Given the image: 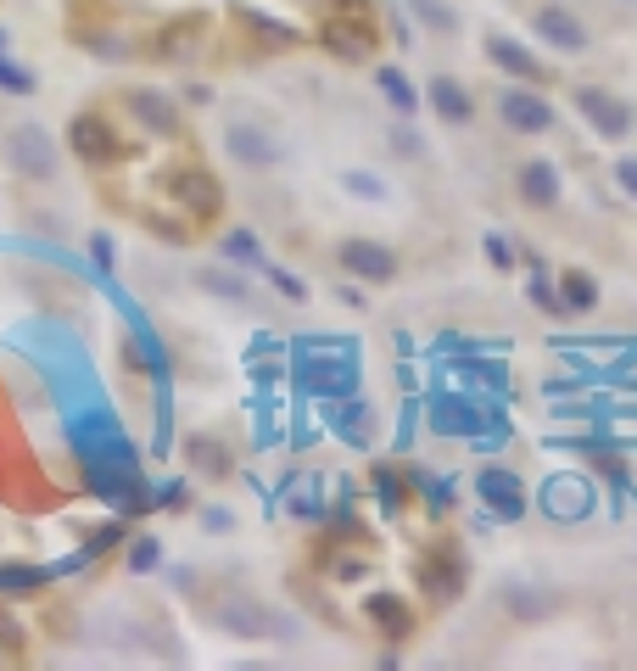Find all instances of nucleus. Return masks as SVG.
<instances>
[{
    "label": "nucleus",
    "mask_w": 637,
    "mask_h": 671,
    "mask_svg": "<svg viewBox=\"0 0 637 671\" xmlns=\"http://www.w3.org/2000/svg\"><path fill=\"white\" fill-rule=\"evenodd\" d=\"M162 191H168V202H173L179 213H191L197 224L224 213V185H219L213 168H202V162H179V168H168V174H162Z\"/></svg>",
    "instance_id": "nucleus-1"
},
{
    "label": "nucleus",
    "mask_w": 637,
    "mask_h": 671,
    "mask_svg": "<svg viewBox=\"0 0 637 671\" xmlns=\"http://www.w3.org/2000/svg\"><path fill=\"white\" fill-rule=\"evenodd\" d=\"M297 381L308 386V392H319V397H352V386H358V364H352V348H308L302 359H297Z\"/></svg>",
    "instance_id": "nucleus-2"
},
{
    "label": "nucleus",
    "mask_w": 637,
    "mask_h": 671,
    "mask_svg": "<svg viewBox=\"0 0 637 671\" xmlns=\"http://www.w3.org/2000/svg\"><path fill=\"white\" fill-rule=\"evenodd\" d=\"M202 51H208V18H202V12L168 18V23L157 29V40H151V56L168 62V67H191Z\"/></svg>",
    "instance_id": "nucleus-3"
},
{
    "label": "nucleus",
    "mask_w": 637,
    "mask_h": 671,
    "mask_svg": "<svg viewBox=\"0 0 637 671\" xmlns=\"http://www.w3.org/2000/svg\"><path fill=\"white\" fill-rule=\"evenodd\" d=\"M319 40H325L330 56H341V62H363V56L375 51V23L363 18V7H347V12H330V18L319 23Z\"/></svg>",
    "instance_id": "nucleus-4"
},
{
    "label": "nucleus",
    "mask_w": 637,
    "mask_h": 671,
    "mask_svg": "<svg viewBox=\"0 0 637 671\" xmlns=\"http://www.w3.org/2000/svg\"><path fill=\"white\" fill-rule=\"evenodd\" d=\"M67 151H73L78 162H89V168H107L113 157H124V140H118V129H113L102 113H78V118L67 124Z\"/></svg>",
    "instance_id": "nucleus-5"
},
{
    "label": "nucleus",
    "mask_w": 637,
    "mask_h": 671,
    "mask_svg": "<svg viewBox=\"0 0 637 671\" xmlns=\"http://www.w3.org/2000/svg\"><path fill=\"white\" fill-rule=\"evenodd\" d=\"M7 157H12V168L23 180H51L56 174V140L40 129V124H18L12 135H7Z\"/></svg>",
    "instance_id": "nucleus-6"
},
{
    "label": "nucleus",
    "mask_w": 637,
    "mask_h": 671,
    "mask_svg": "<svg viewBox=\"0 0 637 671\" xmlns=\"http://www.w3.org/2000/svg\"><path fill=\"white\" fill-rule=\"evenodd\" d=\"M420 587L436 599V605H453L465 594V554L453 548V543H442L436 554H425L420 560Z\"/></svg>",
    "instance_id": "nucleus-7"
},
{
    "label": "nucleus",
    "mask_w": 637,
    "mask_h": 671,
    "mask_svg": "<svg viewBox=\"0 0 637 671\" xmlns=\"http://www.w3.org/2000/svg\"><path fill=\"white\" fill-rule=\"evenodd\" d=\"M341 269L358 275V280H370V286H386V280L397 275V252L381 246V241L352 235V241H341Z\"/></svg>",
    "instance_id": "nucleus-8"
},
{
    "label": "nucleus",
    "mask_w": 637,
    "mask_h": 671,
    "mask_svg": "<svg viewBox=\"0 0 637 671\" xmlns=\"http://www.w3.org/2000/svg\"><path fill=\"white\" fill-rule=\"evenodd\" d=\"M476 492H481V503H487L498 521H520L525 515V481L514 470H503V465H487L476 476Z\"/></svg>",
    "instance_id": "nucleus-9"
},
{
    "label": "nucleus",
    "mask_w": 637,
    "mask_h": 671,
    "mask_svg": "<svg viewBox=\"0 0 637 671\" xmlns=\"http://www.w3.org/2000/svg\"><path fill=\"white\" fill-rule=\"evenodd\" d=\"M224 151L241 162V168H280V140L268 135V129H257V124H230L224 129Z\"/></svg>",
    "instance_id": "nucleus-10"
},
{
    "label": "nucleus",
    "mask_w": 637,
    "mask_h": 671,
    "mask_svg": "<svg viewBox=\"0 0 637 671\" xmlns=\"http://www.w3.org/2000/svg\"><path fill=\"white\" fill-rule=\"evenodd\" d=\"M514 185H520V202L537 207V213L560 207V168H554L549 157H525L520 174H514Z\"/></svg>",
    "instance_id": "nucleus-11"
},
{
    "label": "nucleus",
    "mask_w": 637,
    "mask_h": 671,
    "mask_svg": "<svg viewBox=\"0 0 637 671\" xmlns=\"http://www.w3.org/2000/svg\"><path fill=\"white\" fill-rule=\"evenodd\" d=\"M124 107L135 113V124L146 129V135H179V107L162 96V90H146V84H135V90H124Z\"/></svg>",
    "instance_id": "nucleus-12"
},
{
    "label": "nucleus",
    "mask_w": 637,
    "mask_h": 671,
    "mask_svg": "<svg viewBox=\"0 0 637 671\" xmlns=\"http://www.w3.org/2000/svg\"><path fill=\"white\" fill-rule=\"evenodd\" d=\"M576 113L598 129V135H609V140H620L626 129H631V118H626V107L609 96V90H598V84H582L576 90Z\"/></svg>",
    "instance_id": "nucleus-13"
},
{
    "label": "nucleus",
    "mask_w": 637,
    "mask_h": 671,
    "mask_svg": "<svg viewBox=\"0 0 637 671\" xmlns=\"http://www.w3.org/2000/svg\"><path fill=\"white\" fill-rule=\"evenodd\" d=\"M498 113H503V124H509V129H520V135H542V129H554V107L542 102V96H531V90H509V96L498 102Z\"/></svg>",
    "instance_id": "nucleus-14"
},
{
    "label": "nucleus",
    "mask_w": 637,
    "mask_h": 671,
    "mask_svg": "<svg viewBox=\"0 0 637 671\" xmlns=\"http://www.w3.org/2000/svg\"><path fill=\"white\" fill-rule=\"evenodd\" d=\"M531 29L549 40V45H560V51H582L587 45V29H582V18L576 12H565V7H542L537 18H531Z\"/></svg>",
    "instance_id": "nucleus-15"
},
{
    "label": "nucleus",
    "mask_w": 637,
    "mask_h": 671,
    "mask_svg": "<svg viewBox=\"0 0 637 671\" xmlns=\"http://www.w3.org/2000/svg\"><path fill=\"white\" fill-rule=\"evenodd\" d=\"M431 426H436V432H447V437H470V432L492 426V419H487L476 403H459V397H436V403H431Z\"/></svg>",
    "instance_id": "nucleus-16"
},
{
    "label": "nucleus",
    "mask_w": 637,
    "mask_h": 671,
    "mask_svg": "<svg viewBox=\"0 0 637 671\" xmlns=\"http://www.w3.org/2000/svg\"><path fill=\"white\" fill-rule=\"evenodd\" d=\"M542 510H549L554 521H582L593 510V498H587V487L576 476H554L549 492H542Z\"/></svg>",
    "instance_id": "nucleus-17"
},
{
    "label": "nucleus",
    "mask_w": 637,
    "mask_h": 671,
    "mask_svg": "<svg viewBox=\"0 0 637 671\" xmlns=\"http://www.w3.org/2000/svg\"><path fill=\"white\" fill-rule=\"evenodd\" d=\"M487 56L509 73V78H525V84H537V78H549V67H542L525 45H514L509 34H487Z\"/></svg>",
    "instance_id": "nucleus-18"
},
{
    "label": "nucleus",
    "mask_w": 637,
    "mask_h": 671,
    "mask_svg": "<svg viewBox=\"0 0 637 671\" xmlns=\"http://www.w3.org/2000/svg\"><path fill=\"white\" fill-rule=\"evenodd\" d=\"M235 23L257 40V45H268V51H291L302 34L291 29V23H280V18H268V12H252V7H235Z\"/></svg>",
    "instance_id": "nucleus-19"
},
{
    "label": "nucleus",
    "mask_w": 637,
    "mask_h": 671,
    "mask_svg": "<svg viewBox=\"0 0 637 671\" xmlns=\"http://www.w3.org/2000/svg\"><path fill=\"white\" fill-rule=\"evenodd\" d=\"M363 610H370V627H375L381 638H392V643L414 632V610H408V599H397V594H375Z\"/></svg>",
    "instance_id": "nucleus-20"
},
{
    "label": "nucleus",
    "mask_w": 637,
    "mask_h": 671,
    "mask_svg": "<svg viewBox=\"0 0 637 671\" xmlns=\"http://www.w3.org/2000/svg\"><path fill=\"white\" fill-rule=\"evenodd\" d=\"M431 107H436V118H447V124H470L476 118V102H470V90L459 78H431Z\"/></svg>",
    "instance_id": "nucleus-21"
},
{
    "label": "nucleus",
    "mask_w": 637,
    "mask_h": 671,
    "mask_svg": "<svg viewBox=\"0 0 637 671\" xmlns=\"http://www.w3.org/2000/svg\"><path fill=\"white\" fill-rule=\"evenodd\" d=\"M219 621H224L230 632H241V638H286V621L263 616V605H224Z\"/></svg>",
    "instance_id": "nucleus-22"
},
{
    "label": "nucleus",
    "mask_w": 637,
    "mask_h": 671,
    "mask_svg": "<svg viewBox=\"0 0 637 671\" xmlns=\"http://www.w3.org/2000/svg\"><path fill=\"white\" fill-rule=\"evenodd\" d=\"M370 426H375L370 403H363V397H341V408H336V432H341L352 448H363V443H370Z\"/></svg>",
    "instance_id": "nucleus-23"
},
{
    "label": "nucleus",
    "mask_w": 637,
    "mask_h": 671,
    "mask_svg": "<svg viewBox=\"0 0 637 671\" xmlns=\"http://www.w3.org/2000/svg\"><path fill=\"white\" fill-rule=\"evenodd\" d=\"M560 302H565V313H593L598 308V280L587 269H571L560 280Z\"/></svg>",
    "instance_id": "nucleus-24"
},
{
    "label": "nucleus",
    "mask_w": 637,
    "mask_h": 671,
    "mask_svg": "<svg viewBox=\"0 0 637 671\" xmlns=\"http://www.w3.org/2000/svg\"><path fill=\"white\" fill-rule=\"evenodd\" d=\"M375 84H381V96H386V102H392L403 118H414V113H420V96H414V84H408L397 67H381V73H375Z\"/></svg>",
    "instance_id": "nucleus-25"
},
{
    "label": "nucleus",
    "mask_w": 637,
    "mask_h": 671,
    "mask_svg": "<svg viewBox=\"0 0 637 671\" xmlns=\"http://www.w3.org/2000/svg\"><path fill=\"white\" fill-rule=\"evenodd\" d=\"M408 12H414L425 29H436V34H453V29H459V12H453L447 0H408Z\"/></svg>",
    "instance_id": "nucleus-26"
},
{
    "label": "nucleus",
    "mask_w": 637,
    "mask_h": 671,
    "mask_svg": "<svg viewBox=\"0 0 637 671\" xmlns=\"http://www.w3.org/2000/svg\"><path fill=\"white\" fill-rule=\"evenodd\" d=\"M197 280H202L213 297H224V302H246V297H252V291H246V280H241V275H230V269H202Z\"/></svg>",
    "instance_id": "nucleus-27"
},
{
    "label": "nucleus",
    "mask_w": 637,
    "mask_h": 671,
    "mask_svg": "<svg viewBox=\"0 0 637 671\" xmlns=\"http://www.w3.org/2000/svg\"><path fill=\"white\" fill-rule=\"evenodd\" d=\"M375 492H381V510H386V515H397V510H403V470L375 465Z\"/></svg>",
    "instance_id": "nucleus-28"
},
{
    "label": "nucleus",
    "mask_w": 637,
    "mask_h": 671,
    "mask_svg": "<svg viewBox=\"0 0 637 671\" xmlns=\"http://www.w3.org/2000/svg\"><path fill=\"white\" fill-rule=\"evenodd\" d=\"M224 258H230V264H263V246H257L252 230H230V235H224Z\"/></svg>",
    "instance_id": "nucleus-29"
},
{
    "label": "nucleus",
    "mask_w": 637,
    "mask_h": 671,
    "mask_svg": "<svg viewBox=\"0 0 637 671\" xmlns=\"http://www.w3.org/2000/svg\"><path fill=\"white\" fill-rule=\"evenodd\" d=\"M29 649V632H23V621L0 605V654H23Z\"/></svg>",
    "instance_id": "nucleus-30"
},
{
    "label": "nucleus",
    "mask_w": 637,
    "mask_h": 671,
    "mask_svg": "<svg viewBox=\"0 0 637 671\" xmlns=\"http://www.w3.org/2000/svg\"><path fill=\"white\" fill-rule=\"evenodd\" d=\"M0 90H12V96H34V73L23 62H7L0 56Z\"/></svg>",
    "instance_id": "nucleus-31"
},
{
    "label": "nucleus",
    "mask_w": 637,
    "mask_h": 671,
    "mask_svg": "<svg viewBox=\"0 0 637 671\" xmlns=\"http://www.w3.org/2000/svg\"><path fill=\"white\" fill-rule=\"evenodd\" d=\"M157 565H162V543H157V537H135V543H129V571L146 576V571H157Z\"/></svg>",
    "instance_id": "nucleus-32"
},
{
    "label": "nucleus",
    "mask_w": 637,
    "mask_h": 671,
    "mask_svg": "<svg viewBox=\"0 0 637 671\" xmlns=\"http://www.w3.org/2000/svg\"><path fill=\"white\" fill-rule=\"evenodd\" d=\"M40 582H45V571L18 565V571H0V594H29V587H40Z\"/></svg>",
    "instance_id": "nucleus-33"
},
{
    "label": "nucleus",
    "mask_w": 637,
    "mask_h": 671,
    "mask_svg": "<svg viewBox=\"0 0 637 671\" xmlns=\"http://www.w3.org/2000/svg\"><path fill=\"white\" fill-rule=\"evenodd\" d=\"M191 459H202L213 476H224V470H230V454H224L219 443H191Z\"/></svg>",
    "instance_id": "nucleus-34"
},
{
    "label": "nucleus",
    "mask_w": 637,
    "mask_h": 671,
    "mask_svg": "<svg viewBox=\"0 0 637 671\" xmlns=\"http://www.w3.org/2000/svg\"><path fill=\"white\" fill-rule=\"evenodd\" d=\"M140 224H146L151 235H162V241H179V246H185V241H191V230H185V224H173V219H157V213H146Z\"/></svg>",
    "instance_id": "nucleus-35"
},
{
    "label": "nucleus",
    "mask_w": 637,
    "mask_h": 671,
    "mask_svg": "<svg viewBox=\"0 0 637 671\" xmlns=\"http://www.w3.org/2000/svg\"><path fill=\"white\" fill-rule=\"evenodd\" d=\"M531 302H537L542 313H565V302L554 297V286H549V280H542V275H531Z\"/></svg>",
    "instance_id": "nucleus-36"
},
{
    "label": "nucleus",
    "mask_w": 637,
    "mask_h": 671,
    "mask_svg": "<svg viewBox=\"0 0 637 671\" xmlns=\"http://www.w3.org/2000/svg\"><path fill=\"white\" fill-rule=\"evenodd\" d=\"M347 191H352V196H370V202L386 196V185H381L375 174H347Z\"/></svg>",
    "instance_id": "nucleus-37"
},
{
    "label": "nucleus",
    "mask_w": 637,
    "mask_h": 671,
    "mask_svg": "<svg viewBox=\"0 0 637 671\" xmlns=\"http://www.w3.org/2000/svg\"><path fill=\"white\" fill-rule=\"evenodd\" d=\"M341 582H358L363 571H370V560H363V554H336V565H330Z\"/></svg>",
    "instance_id": "nucleus-38"
},
{
    "label": "nucleus",
    "mask_w": 637,
    "mask_h": 671,
    "mask_svg": "<svg viewBox=\"0 0 637 671\" xmlns=\"http://www.w3.org/2000/svg\"><path fill=\"white\" fill-rule=\"evenodd\" d=\"M615 180H620L626 196H637V157H620V162H615Z\"/></svg>",
    "instance_id": "nucleus-39"
},
{
    "label": "nucleus",
    "mask_w": 637,
    "mask_h": 671,
    "mask_svg": "<svg viewBox=\"0 0 637 671\" xmlns=\"http://www.w3.org/2000/svg\"><path fill=\"white\" fill-rule=\"evenodd\" d=\"M268 275H275V286H280L291 302H302V280H297V275H286V269H268Z\"/></svg>",
    "instance_id": "nucleus-40"
},
{
    "label": "nucleus",
    "mask_w": 637,
    "mask_h": 671,
    "mask_svg": "<svg viewBox=\"0 0 637 671\" xmlns=\"http://www.w3.org/2000/svg\"><path fill=\"white\" fill-rule=\"evenodd\" d=\"M487 252H492V264H498V269H509V264H514V252H509V241H503V235H492V241H487Z\"/></svg>",
    "instance_id": "nucleus-41"
},
{
    "label": "nucleus",
    "mask_w": 637,
    "mask_h": 671,
    "mask_svg": "<svg viewBox=\"0 0 637 671\" xmlns=\"http://www.w3.org/2000/svg\"><path fill=\"white\" fill-rule=\"evenodd\" d=\"M124 537V526H107V532H96V537H89V554H102V548H113Z\"/></svg>",
    "instance_id": "nucleus-42"
}]
</instances>
